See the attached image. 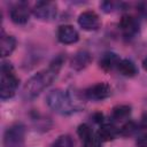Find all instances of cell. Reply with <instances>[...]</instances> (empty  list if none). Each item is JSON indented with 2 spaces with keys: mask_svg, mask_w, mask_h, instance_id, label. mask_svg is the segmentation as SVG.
I'll list each match as a JSON object with an SVG mask.
<instances>
[{
  "mask_svg": "<svg viewBox=\"0 0 147 147\" xmlns=\"http://www.w3.org/2000/svg\"><path fill=\"white\" fill-rule=\"evenodd\" d=\"M30 16L29 9L24 3H20L15 7H13V9L10 10V18L14 23L16 24H24L28 22Z\"/></svg>",
  "mask_w": 147,
  "mask_h": 147,
  "instance_id": "obj_9",
  "label": "cell"
},
{
  "mask_svg": "<svg viewBox=\"0 0 147 147\" xmlns=\"http://www.w3.org/2000/svg\"><path fill=\"white\" fill-rule=\"evenodd\" d=\"M141 123H142V125H144V126H147V115H145V116L142 117Z\"/></svg>",
  "mask_w": 147,
  "mask_h": 147,
  "instance_id": "obj_22",
  "label": "cell"
},
{
  "mask_svg": "<svg viewBox=\"0 0 147 147\" xmlns=\"http://www.w3.org/2000/svg\"><path fill=\"white\" fill-rule=\"evenodd\" d=\"M15 47H16L15 38L11 36L2 34V37H1V55L3 57L10 55L13 53V51L15 49Z\"/></svg>",
  "mask_w": 147,
  "mask_h": 147,
  "instance_id": "obj_13",
  "label": "cell"
},
{
  "mask_svg": "<svg viewBox=\"0 0 147 147\" xmlns=\"http://www.w3.org/2000/svg\"><path fill=\"white\" fill-rule=\"evenodd\" d=\"M62 63H63V57L59 56L51 63V65L47 69L33 75L24 85V93L30 98H33L39 93H41L56 78Z\"/></svg>",
  "mask_w": 147,
  "mask_h": 147,
  "instance_id": "obj_1",
  "label": "cell"
},
{
  "mask_svg": "<svg viewBox=\"0 0 147 147\" xmlns=\"http://www.w3.org/2000/svg\"><path fill=\"white\" fill-rule=\"evenodd\" d=\"M32 11L40 20H52L56 15V3L52 1H38Z\"/></svg>",
  "mask_w": 147,
  "mask_h": 147,
  "instance_id": "obj_6",
  "label": "cell"
},
{
  "mask_svg": "<svg viewBox=\"0 0 147 147\" xmlns=\"http://www.w3.org/2000/svg\"><path fill=\"white\" fill-rule=\"evenodd\" d=\"M134 129H136V126H134V124L132 123V122H130V123H127V124H125L123 127H122V130H121V132L124 134V136H127V134H131L133 131H134Z\"/></svg>",
  "mask_w": 147,
  "mask_h": 147,
  "instance_id": "obj_20",
  "label": "cell"
},
{
  "mask_svg": "<svg viewBox=\"0 0 147 147\" xmlns=\"http://www.w3.org/2000/svg\"><path fill=\"white\" fill-rule=\"evenodd\" d=\"M137 146L138 147H147V134L141 136L137 140Z\"/></svg>",
  "mask_w": 147,
  "mask_h": 147,
  "instance_id": "obj_21",
  "label": "cell"
},
{
  "mask_svg": "<svg viewBox=\"0 0 147 147\" xmlns=\"http://www.w3.org/2000/svg\"><path fill=\"white\" fill-rule=\"evenodd\" d=\"M142 68H144V69L147 71V57H146V59L142 61Z\"/></svg>",
  "mask_w": 147,
  "mask_h": 147,
  "instance_id": "obj_23",
  "label": "cell"
},
{
  "mask_svg": "<svg viewBox=\"0 0 147 147\" xmlns=\"http://www.w3.org/2000/svg\"><path fill=\"white\" fill-rule=\"evenodd\" d=\"M118 133V130L111 125V124H105L102 125L99 131H98V137L100 140L102 141H109V140H113Z\"/></svg>",
  "mask_w": 147,
  "mask_h": 147,
  "instance_id": "obj_11",
  "label": "cell"
},
{
  "mask_svg": "<svg viewBox=\"0 0 147 147\" xmlns=\"http://www.w3.org/2000/svg\"><path fill=\"white\" fill-rule=\"evenodd\" d=\"M51 147H74V141L70 138V136H60L53 144Z\"/></svg>",
  "mask_w": 147,
  "mask_h": 147,
  "instance_id": "obj_17",
  "label": "cell"
},
{
  "mask_svg": "<svg viewBox=\"0 0 147 147\" xmlns=\"http://www.w3.org/2000/svg\"><path fill=\"white\" fill-rule=\"evenodd\" d=\"M118 71L126 77H133L137 74V68L134 65V63L130 60H122L118 62L117 64Z\"/></svg>",
  "mask_w": 147,
  "mask_h": 147,
  "instance_id": "obj_14",
  "label": "cell"
},
{
  "mask_svg": "<svg viewBox=\"0 0 147 147\" xmlns=\"http://www.w3.org/2000/svg\"><path fill=\"white\" fill-rule=\"evenodd\" d=\"M78 24L86 31H94L101 26V21L95 11L85 10L78 16Z\"/></svg>",
  "mask_w": 147,
  "mask_h": 147,
  "instance_id": "obj_5",
  "label": "cell"
},
{
  "mask_svg": "<svg viewBox=\"0 0 147 147\" xmlns=\"http://www.w3.org/2000/svg\"><path fill=\"white\" fill-rule=\"evenodd\" d=\"M77 133L79 136V138L83 140V141H86L88 140L90 138H92L94 134L91 130V127L87 125V124H82L78 126V130H77Z\"/></svg>",
  "mask_w": 147,
  "mask_h": 147,
  "instance_id": "obj_18",
  "label": "cell"
},
{
  "mask_svg": "<svg viewBox=\"0 0 147 147\" xmlns=\"http://www.w3.org/2000/svg\"><path fill=\"white\" fill-rule=\"evenodd\" d=\"M92 61V56L88 52L86 51H79L77 52L72 59H71V68H74L75 70H82L84 68H86Z\"/></svg>",
  "mask_w": 147,
  "mask_h": 147,
  "instance_id": "obj_10",
  "label": "cell"
},
{
  "mask_svg": "<svg viewBox=\"0 0 147 147\" xmlns=\"http://www.w3.org/2000/svg\"><path fill=\"white\" fill-rule=\"evenodd\" d=\"M24 140V127L14 125L9 127L3 137V147H22Z\"/></svg>",
  "mask_w": 147,
  "mask_h": 147,
  "instance_id": "obj_4",
  "label": "cell"
},
{
  "mask_svg": "<svg viewBox=\"0 0 147 147\" xmlns=\"http://www.w3.org/2000/svg\"><path fill=\"white\" fill-rule=\"evenodd\" d=\"M84 142H85L84 147H100V139L99 137H95V136H93L92 138H90Z\"/></svg>",
  "mask_w": 147,
  "mask_h": 147,
  "instance_id": "obj_19",
  "label": "cell"
},
{
  "mask_svg": "<svg viewBox=\"0 0 147 147\" xmlns=\"http://www.w3.org/2000/svg\"><path fill=\"white\" fill-rule=\"evenodd\" d=\"M110 86L107 83H98L88 87L85 91V94L92 100H103L110 95Z\"/></svg>",
  "mask_w": 147,
  "mask_h": 147,
  "instance_id": "obj_7",
  "label": "cell"
},
{
  "mask_svg": "<svg viewBox=\"0 0 147 147\" xmlns=\"http://www.w3.org/2000/svg\"><path fill=\"white\" fill-rule=\"evenodd\" d=\"M131 113V107L127 105H118L113 108L111 110V116L115 119H123L126 118Z\"/></svg>",
  "mask_w": 147,
  "mask_h": 147,
  "instance_id": "obj_16",
  "label": "cell"
},
{
  "mask_svg": "<svg viewBox=\"0 0 147 147\" xmlns=\"http://www.w3.org/2000/svg\"><path fill=\"white\" fill-rule=\"evenodd\" d=\"M57 39L62 44H74L79 39L77 30L72 25H61L57 30Z\"/></svg>",
  "mask_w": 147,
  "mask_h": 147,
  "instance_id": "obj_8",
  "label": "cell"
},
{
  "mask_svg": "<svg viewBox=\"0 0 147 147\" xmlns=\"http://www.w3.org/2000/svg\"><path fill=\"white\" fill-rule=\"evenodd\" d=\"M119 26L126 34H132L138 29V24H137L136 20L130 15H123L122 16L121 22H119Z\"/></svg>",
  "mask_w": 147,
  "mask_h": 147,
  "instance_id": "obj_12",
  "label": "cell"
},
{
  "mask_svg": "<svg viewBox=\"0 0 147 147\" xmlns=\"http://www.w3.org/2000/svg\"><path fill=\"white\" fill-rule=\"evenodd\" d=\"M119 62L118 56L114 53H106L101 59H100V67L103 70H111L115 65H117Z\"/></svg>",
  "mask_w": 147,
  "mask_h": 147,
  "instance_id": "obj_15",
  "label": "cell"
},
{
  "mask_svg": "<svg viewBox=\"0 0 147 147\" xmlns=\"http://www.w3.org/2000/svg\"><path fill=\"white\" fill-rule=\"evenodd\" d=\"M18 85V78L15 76L10 63L3 62L1 65V83H0V96L1 99H9L15 94Z\"/></svg>",
  "mask_w": 147,
  "mask_h": 147,
  "instance_id": "obj_2",
  "label": "cell"
},
{
  "mask_svg": "<svg viewBox=\"0 0 147 147\" xmlns=\"http://www.w3.org/2000/svg\"><path fill=\"white\" fill-rule=\"evenodd\" d=\"M47 105L56 113L67 115L75 111V106L70 96L61 90L52 91L47 95Z\"/></svg>",
  "mask_w": 147,
  "mask_h": 147,
  "instance_id": "obj_3",
  "label": "cell"
}]
</instances>
